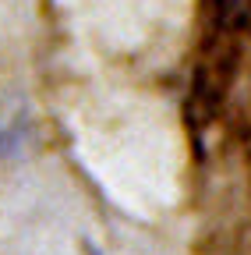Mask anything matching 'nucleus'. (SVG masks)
Returning <instances> with one entry per match:
<instances>
[]
</instances>
